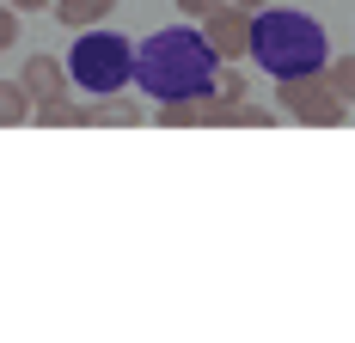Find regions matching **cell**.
Wrapping results in <instances>:
<instances>
[{"label": "cell", "mask_w": 355, "mask_h": 343, "mask_svg": "<svg viewBox=\"0 0 355 343\" xmlns=\"http://www.w3.org/2000/svg\"><path fill=\"white\" fill-rule=\"evenodd\" d=\"M209 6H214V0H178V12H184V19H202Z\"/></svg>", "instance_id": "15"}, {"label": "cell", "mask_w": 355, "mask_h": 343, "mask_svg": "<svg viewBox=\"0 0 355 343\" xmlns=\"http://www.w3.org/2000/svg\"><path fill=\"white\" fill-rule=\"evenodd\" d=\"M209 74H214V49L190 25H166V31L141 37L129 56V80L141 86V99H202Z\"/></svg>", "instance_id": "1"}, {"label": "cell", "mask_w": 355, "mask_h": 343, "mask_svg": "<svg viewBox=\"0 0 355 343\" xmlns=\"http://www.w3.org/2000/svg\"><path fill=\"white\" fill-rule=\"evenodd\" d=\"M31 117V99H25V86L19 80H0V129H19Z\"/></svg>", "instance_id": "12"}, {"label": "cell", "mask_w": 355, "mask_h": 343, "mask_svg": "<svg viewBox=\"0 0 355 343\" xmlns=\"http://www.w3.org/2000/svg\"><path fill=\"white\" fill-rule=\"evenodd\" d=\"M25 123H43V129H73V123H80V99H68V92H62V99H43V104H31V117H25Z\"/></svg>", "instance_id": "10"}, {"label": "cell", "mask_w": 355, "mask_h": 343, "mask_svg": "<svg viewBox=\"0 0 355 343\" xmlns=\"http://www.w3.org/2000/svg\"><path fill=\"white\" fill-rule=\"evenodd\" d=\"M245 56L257 68L270 74V80H282V74H313L324 68V56H331V37H324L319 19H306V12H288V6H257L251 12V43Z\"/></svg>", "instance_id": "2"}, {"label": "cell", "mask_w": 355, "mask_h": 343, "mask_svg": "<svg viewBox=\"0 0 355 343\" xmlns=\"http://www.w3.org/2000/svg\"><path fill=\"white\" fill-rule=\"evenodd\" d=\"M159 123L166 129H202V99H159Z\"/></svg>", "instance_id": "11"}, {"label": "cell", "mask_w": 355, "mask_h": 343, "mask_svg": "<svg viewBox=\"0 0 355 343\" xmlns=\"http://www.w3.org/2000/svg\"><path fill=\"white\" fill-rule=\"evenodd\" d=\"M227 6H239V12H257V6H270V0H227Z\"/></svg>", "instance_id": "17"}, {"label": "cell", "mask_w": 355, "mask_h": 343, "mask_svg": "<svg viewBox=\"0 0 355 343\" xmlns=\"http://www.w3.org/2000/svg\"><path fill=\"white\" fill-rule=\"evenodd\" d=\"M324 86L337 92V99H355V56H324Z\"/></svg>", "instance_id": "13"}, {"label": "cell", "mask_w": 355, "mask_h": 343, "mask_svg": "<svg viewBox=\"0 0 355 343\" xmlns=\"http://www.w3.org/2000/svg\"><path fill=\"white\" fill-rule=\"evenodd\" d=\"M202 43L214 49V62H245V43H251V12L214 0L202 12Z\"/></svg>", "instance_id": "5"}, {"label": "cell", "mask_w": 355, "mask_h": 343, "mask_svg": "<svg viewBox=\"0 0 355 343\" xmlns=\"http://www.w3.org/2000/svg\"><path fill=\"white\" fill-rule=\"evenodd\" d=\"M49 12L68 31H92V25H105L110 12H116V0H49Z\"/></svg>", "instance_id": "8"}, {"label": "cell", "mask_w": 355, "mask_h": 343, "mask_svg": "<svg viewBox=\"0 0 355 343\" xmlns=\"http://www.w3.org/2000/svg\"><path fill=\"white\" fill-rule=\"evenodd\" d=\"M270 123H276V110H263V104H251V99L209 110V129H270Z\"/></svg>", "instance_id": "9"}, {"label": "cell", "mask_w": 355, "mask_h": 343, "mask_svg": "<svg viewBox=\"0 0 355 343\" xmlns=\"http://www.w3.org/2000/svg\"><path fill=\"white\" fill-rule=\"evenodd\" d=\"M276 117L306 123V129H343L349 123V99H337L319 68L313 74H282L276 80Z\"/></svg>", "instance_id": "4"}, {"label": "cell", "mask_w": 355, "mask_h": 343, "mask_svg": "<svg viewBox=\"0 0 355 343\" xmlns=\"http://www.w3.org/2000/svg\"><path fill=\"white\" fill-rule=\"evenodd\" d=\"M6 6H12V12H43L49 0H6Z\"/></svg>", "instance_id": "16"}, {"label": "cell", "mask_w": 355, "mask_h": 343, "mask_svg": "<svg viewBox=\"0 0 355 343\" xmlns=\"http://www.w3.org/2000/svg\"><path fill=\"white\" fill-rule=\"evenodd\" d=\"M129 56H135V43H129V37L92 25V31L73 37V49H68V86L92 92V99L123 92V86H129Z\"/></svg>", "instance_id": "3"}, {"label": "cell", "mask_w": 355, "mask_h": 343, "mask_svg": "<svg viewBox=\"0 0 355 343\" xmlns=\"http://www.w3.org/2000/svg\"><path fill=\"white\" fill-rule=\"evenodd\" d=\"M80 123H86V129H141V123H147V104L123 99V92H105V99L80 104Z\"/></svg>", "instance_id": "6"}, {"label": "cell", "mask_w": 355, "mask_h": 343, "mask_svg": "<svg viewBox=\"0 0 355 343\" xmlns=\"http://www.w3.org/2000/svg\"><path fill=\"white\" fill-rule=\"evenodd\" d=\"M19 19H25V12H12V6L0 0V56H6V49H19Z\"/></svg>", "instance_id": "14"}, {"label": "cell", "mask_w": 355, "mask_h": 343, "mask_svg": "<svg viewBox=\"0 0 355 343\" xmlns=\"http://www.w3.org/2000/svg\"><path fill=\"white\" fill-rule=\"evenodd\" d=\"M19 86H25V99H31V104L62 99V92H68V68H62L55 56H25V68H19Z\"/></svg>", "instance_id": "7"}]
</instances>
